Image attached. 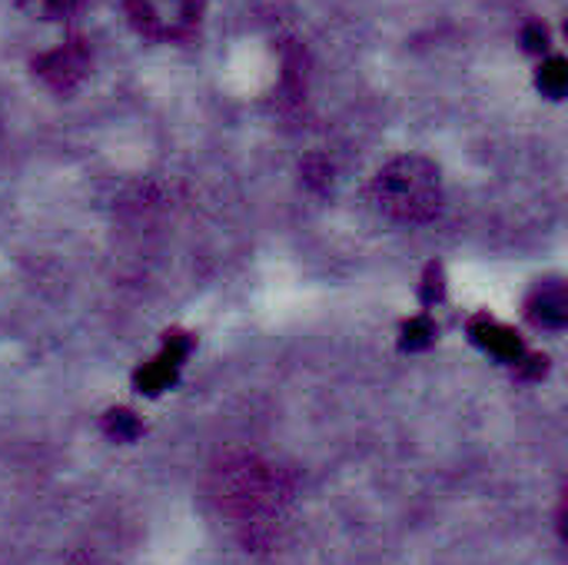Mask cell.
Segmentation results:
<instances>
[{
    "mask_svg": "<svg viewBox=\"0 0 568 565\" xmlns=\"http://www.w3.org/2000/svg\"><path fill=\"white\" fill-rule=\"evenodd\" d=\"M526 316L542 330H562L568 323V290L562 280L539 283L526 300Z\"/></svg>",
    "mask_w": 568,
    "mask_h": 565,
    "instance_id": "5",
    "label": "cell"
},
{
    "mask_svg": "<svg viewBox=\"0 0 568 565\" xmlns=\"http://www.w3.org/2000/svg\"><path fill=\"white\" fill-rule=\"evenodd\" d=\"M566 83H568V63L562 60V57H549V60L539 67V90L559 100V97L566 93Z\"/></svg>",
    "mask_w": 568,
    "mask_h": 565,
    "instance_id": "9",
    "label": "cell"
},
{
    "mask_svg": "<svg viewBox=\"0 0 568 565\" xmlns=\"http://www.w3.org/2000/svg\"><path fill=\"white\" fill-rule=\"evenodd\" d=\"M433 336H436V330H433V323H429L426 316H419V320H413V323L406 326V346H409V350H423V346H429V343H433Z\"/></svg>",
    "mask_w": 568,
    "mask_h": 565,
    "instance_id": "10",
    "label": "cell"
},
{
    "mask_svg": "<svg viewBox=\"0 0 568 565\" xmlns=\"http://www.w3.org/2000/svg\"><path fill=\"white\" fill-rule=\"evenodd\" d=\"M126 17L146 40H183L196 30L200 0H126Z\"/></svg>",
    "mask_w": 568,
    "mask_h": 565,
    "instance_id": "3",
    "label": "cell"
},
{
    "mask_svg": "<svg viewBox=\"0 0 568 565\" xmlns=\"http://www.w3.org/2000/svg\"><path fill=\"white\" fill-rule=\"evenodd\" d=\"M473 340L483 346V350H489L493 356H499V360H509V363H519L523 360V340L509 330V326H503V323H496V320H489V316H479V320H473Z\"/></svg>",
    "mask_w": 568,
    "mask_h": 565,
    "instance_id": "6",
    "label": "cell"
},
{
    "mask_svg": "<svg viewBox=\"0 0 568 565\" xmlns=\"http://www.w3.org/2000/svg\"><path fill=\"white\" fill-rule=\"evenodd\" d=\"M303 173H306V183H310V186L326 190V186H329V173H333V167H329L323 157H310V160L303 163Z\"/></svg>",
    "mask_w": 568,
    "mask_h": 565,
    "instance_id": "11",
    "label": "cell"
},
{
    "mask_svg": "<svg viewBox=\"0 0 568 565\" xmlns=\"http://www.w3.org/2000/svg\"><path fill=\"white\" fill-rule=\"evenodd\" d=\"M373 203L393 223H403V226L429 223L443 210L439 167L416 153L389 160L373 180Z\"/></svg>",
    "mask_w": 568,
    "mask_h": 565,
    "instance_id": "2",
    "label": "cell"
},
{
    "mask_svg": "<svg viewBox=\"0 0 568 565\" xmlns=\"http://www.w3.org/2000/svg\"><path fill=\"white\" fill-rule=\"evenodd\" d=\"M33 70H37V77H40L50 90L70 93V90H77V87L83 83V77H87V70H90V53H87V47H83L80 40H70V43H63V47H57V50L40 53V57L33 60Z\"/></svg>",
    "mask_w": 568,
    "mask_h": 565,
    "instance_id": "4",
    "label": "cell"
},
{
    "mask_svg": "<svg viewBox=\"0 0 568 565\" xmlns=\"http://www.w3.org/2000/svg\"><path fill=\"white\" fill-rule=\"evenodd\" d=\"M523 40H526V47H529L532 53H542V50L549 47V30H546L542 23H529L526 33H523Z\"/></svg>",
    "mask_w": 568,
    "mask_h": 565,
    "instance_id": "12",
    "label": "cell"
},
{
    "mask_svg": "<svg viewBox=\"0 0 568 565\" xmlns=\"http://www.w3.org/2000/svg\"><path fill=\"white\" fill-rule=\"evenodd\" d=\"M13 3L33 20H63L80 7V0H13Z\"/></svg>",
    "mask_w": 568,
    "mask_h": 565,
    "instance_id": "7",
    "label": "cell"
},
{
    "mask_svg": "<svg viewBox=\"0 0 568 565\" xmlns=\"http://www.w3.org/2000/svg\"><path fill=\"white\" fill-rule=\"evenodd\" d=\"M103 433L116 443H130L140 436V420L130 413V410H110L103 416Z\"/></svg>",
    "mask_w": 568,
    "mask_h": 565,
    "instance_id": "8",
    "label": "cell"
},
{
    "mask_svg": "<svg viewBox=\"0 0 568 565\" xmlns=\"http://www.w3.org/2000/svg\"><path fill=\"white\" fill-rule=\"evenodd\" d=\"M210 493L220 513L260 529L270 526L293 500V476L260 456L233 453L213 470Z\"/></svg>",
    "mask_w": 568,
    "mask_h": 565,
    "instance_id": "1",
    "label": "cell"
}]
</instances>
